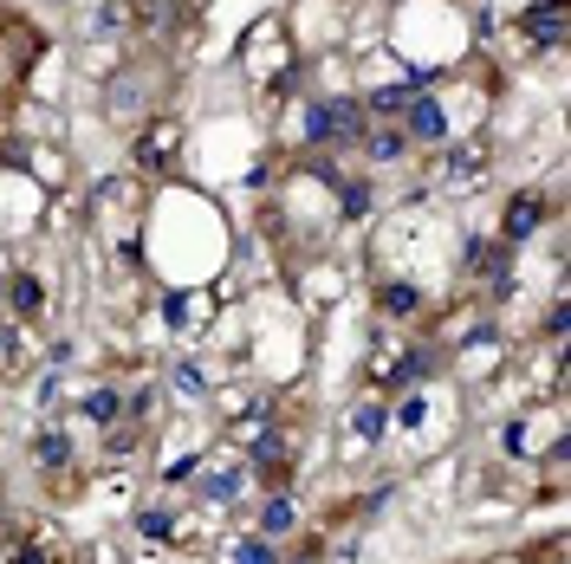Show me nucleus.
Masks as SVG:
<instances>
[{"instance_id":"nucleus-1","label":"nucleus","mask_w":571,"mask_h":564,"mask_svg":"<svg viewBox=\"0 0 571 564\" xmlns=\"http://www.w3.org/2000/svg\"><path fill=\"white\" fill-rule=\"evenodd\" d=\"M363 131H370L363 98H312V104H305V143H312V149L363 143Z\"/></svg>"},{"instance_id":"nucleus-2","label":"nucleus","mask_w":571,"mask_h":564,"mask_svg":"<svg viewBox=\"0 0 571 564\" xmlns=\"http://www.w3.org/2000/svg\"><path fill=\"white\" fill-rule=\"evenodd\" d=\"M519 40L539 46V53H559L566 46V0H533L519 13Z\"/></svg>"},{"instance_id":"nucleus-3","label":"nucleus","mask_w":571,"mask_h":564,"mask_svg":"<svg viewBox=\"0 0 571 564\" xmlns=\"http://www.w3.org/2000/svg\"><path fill=\"white\" fill-rule=\"evenodd\" d=\"M403 137L423 143V149H435V143L448 137V111H441V98H423V91H416V98L403 104Z\"/></svg>"},{"instance_id":"nucleus-4","label":"nucleus","mask_w":571,"mask_h":564,"mask_svg":"<svg viewBox=\"0 0 571 564\" xmlns=\"http://www.w3.org/2000/svg\"><path fill=\"white\" fill-rule=\"evenodd\" d=\"M539 221H546V195H533V189H526V195H513V202H506L500 240H506V247H519V240H533V234H539Z\"/></svg>"},{"instance_id":"nucleus-5","label":"nucleus","mask_w":571,"mask_h":564,"mask_svg":"<svg viewBox=\"0 0 571 564\" xmlns=\"http://www.w3.org/2000/svg\"><path fill=\"white\" fill-rule=\"evenodd\" d=\"M7 298H13V318H40V312H46V285L33 280V273H13V280H7Z\"/></svg>"},{"instance_id":"nucleus-6","label":"nucleus","mask_w":571,"mask_h":564,"mask_svg":"<svg viewBox=\"0 0 571 564\" xmlns=\"http://www.w3.org/2000/svg\"><path fill=\"white\" fill-rule=\"evenodd\" d=\"M377 305H383V318H416V312H423V292L410 280H390L377 292Z\"/></svg>"},{"instance_id":"nucleus-7","label":"nucleus","mask_w":571,"mask_h":564,"mask_svg":"<svg viewBox=\"0 0 571 564\" xmlns=\"http://www.w3.org/2000/svg\"><path fill=\"white\" fill-rule=\"evenodd\" d=\"M363 156H370L377 169H383V162H403V156H410V137H403V131H363Z\"/></svg>"},{"instance_id":"nucleus-8","label":"nucleus","mask_w":571,"mask_h":564,"mask_svg":"<svg viewBox=\"0 0 571 564\" xmlns=\"http://www.w3.org/2000/svg\"><path fill=\"white\" fill-rule=\"evenodd\" d=\"M292 526H299V506H292L286 494H273L267 506H260V539H286Z\"/></svg>"},{"instance_id":"nucleus-9","label":"nucleus","mask_w":571,"mask_h":564,"mask_svg":"<svg viewBox=\"0 0 571 564\" xmlns=\"http://www.w3.org/2000/svg\"><path fill=\"white\" fill-rule=\"evenodd\" d=\"M33 461H40L46 474H53V467H66V461H71V435H53V428H46V435L33 441Z\"/></svg>"},{"instance_id":"nucleus-10","label":"nucleus","mask_w":571,"mask_h":564,"mask_svg":"<svg viewBox=\"0 0 571 564\" xmlns=\"http://www.w3.org/2000/svg\"><path fill=\"white\" fill-rule=\"evenodd\" d=\"M280 467H286V435H260V441H254V474L267 481V474H280Z\"/></svg>"},{"instance_id":"nucleus-11","label":"nucleus","mask_w":571,"mask_h":564,"mask_svg":"<svg viewBox=\"0 0 571 564\" xmlns=\"http://www.w3.org/2000/svg\"><path fill=\"white\" fill-rule=\"evenodd\" d=\"M85 416H91V422H117V416H124V396H117V390H91V396H85Z\"/></svg>"},{"instance_id":"nucleus-12","label":"nucleus","mask_w":571,"mask_h":564,"mask_svg":"<svg viewBox=\"0 0 571 564\" xmlns=\"http://www.w3.org/2000/svg\"><path fill=\"white\" fill-rule=\"evenodd\" d=\"M234 564H280V545L254 532V539H240V545H234Z\"/></svg>"},{"instance_id":"nucleus-13","label":"nucleus","mask_w":571,"mask_h":564,"mask_svg":"<svg viewBox=\"0 0 571 564\" xmlns=\"http://www.w3.org/2000/svg\"><path fill=\"white\" fill-rule=\"evenodd\" d=\"M428 370H435V351H403V363L390 370V383H423Z\"/></svg>"},{"instance_id":"nucleus-14","label":"nucleus","mask_w":571,"mask_h":564,"mask_svg":"<svg viewBox=\"0 0 571 564\" xmlns=\"http://www.w3.org/2000/svg\"><path fill=\"white\" fill-rule=\"evenodd\" d=\"M410 98H416V91H396V84H383V91H370V98H363V111H377V117H396Z\"/></svg>"},{"instance_id":"nucleus-15","label":"nucleus","mask_w":571,"mask_h":564,"mask_svg":"<svg viewBox=\"0 0 571 564\" xmlns=\"http://www.w3.org/2000/svg\"><path fill=\"white\" fill-rule=\"evenodd\" d=\"M357 441H377V435H383V428H390V409H383V403H363V409H357Z\"/></svg>"},{"instance_id":"nucleus-16","label":"nucleus","mask_w":571,"mask_h":564,"mask_svg":"<svg viewBox=\"0 0 571 564\" xmlns=\"http://www.w3.org/2000/svg\"><path fill=\"white\" fill-rule=\"evenodd\" d=\"M137 526L149 532V539H156V532L169 539V532H176V512H169V506H143V512H137Z\"/></svg>"},{"instance_id":"nucleus-17","label":"nucleus","mask_w":571,"mask_h":564,"mask_svg":"<svg viewBox=\"0 0 571 564\" xmlns=\"http://www.w3.org/2000/svg\"><path fill=\"white\" fill-rule=\"evenodd\" d=\"M370 208H377V189H370V182H351V189H345V214L357 221V214H370Z\"/></svg>"},{"instance_id":"nucleus-18","label":"nucleus","mask_w":571,"mask_h":564,"mask_svg":"<svg viewBox=\"0 0 571 564\" xmlns=\"http://www.w3.org/2000/svg\"><path fill=\"white\" fill-rule=\"evenodd\" d=\"M234 487H240L234 474H209V481H202V494L209 499H234Z\"/></svg>"},{"instance_id":"nucleus-19","label":"nucleus","mask_w":571,"mask_h":564,"mask_svg":"<svg viewBox=\"0 0 571 564\" xmlns=\"http://www.w3.org/2000/svg\"><path fill=\"white\" fill-rule=\"evenodd\" d=\"M546 331H552V338H566V331H571V305H566V298L546 312Z\"/></svg>"},{"instance_id":"nucleus-20","label":"nucleus","mask_w":571,"mask_h":564,"mask_svg":"<svg viewBox=\"0 0 571 564\" xmlns=\"http://www.w3.org/2000/svg\"><path fill=\"white\" fill-rule=\"evenodd\" d=\"M13 564H53V552H46V545H20V552H13Z\"/></svg>"},{"instance_id":"nucleus-21","label":"nucleus","mask_w":571,"mask_h":564,"mask_svg":"<svg viewBox=\"0 0 571 564\" xmlns=\"http://www.w3.org/2000/svg\"><path fill=\"white\" fill-rule=\"evenodd\" d=\"M396 422H403V428H416V422H423V396H410V403L396 409Z\"/></svg>"}]
</instances>
